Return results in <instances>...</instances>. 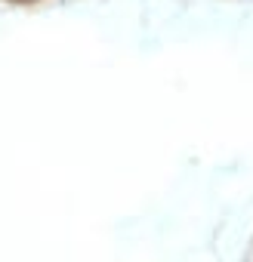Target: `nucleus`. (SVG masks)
<instances>
[{"mask_svg": "<svg viewBox=\"0 0 253 262\" xmlns=\"http://www.w3.org/2000/svg\"><path fill=\"white\" fill-rule=\"evenodd\" d=\"M244 262H253V237H250V244H247V253H244Z\"/></svg>", "mask_w": 253, "mask_h": 262, "instance_id": "f257e3e1", "label": "nucleus"}, {"mask_svg": "<svg viewBox=\"0 0 253 262\" xmlns=\"http://www.w3.org/2000/svg\"><path fill=\"white\" fill-rule=\"evenodd\" d=\"M10 4H40V0H10Z\"/></svg>", "mask_w": 253, "mask_h": 262, "instance_id": "f03ea898", "label": "nucleus"}]
</instances>
